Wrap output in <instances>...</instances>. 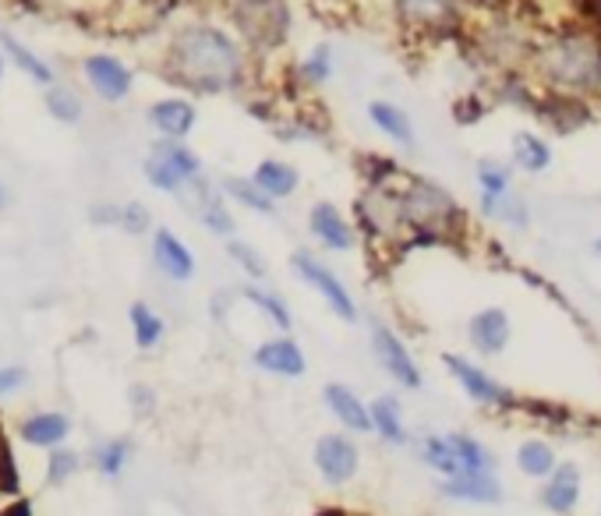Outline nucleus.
<instances>
[{
    "label": "nucleus",
    "instance_id": "b1692460",
    "mask_svg": "<svg viewBox=\"0 0 601 516\" xmlns=\"http://www.w3.org/2000/svg\"><path fill=\"white\" fill-rule=\"evenodd\" d=\"M368 121L379 135H385L404 152L418 149V132H414L410 113L400 103H393V99H368Z\"/></svg>",
    "mask_w": 601,
    "mask_h": 516
},
{
    "label": "nucleus",
    "instance_id": "09e8293b",
    "mask_svg": "<svg viewBox=\"0 0 601 516\" xmlns=\"http://www.w3.org/2000/svg\"><path fill=\"white\" fill-rule=\"evenodd\" d=\"M132 400H135V410L142 414V418H149L152 407H156V393L149 390V385H135V390H132Z\"/></svg>",
    "mask_w": 601,
    "mask_h": 516
},
{
    "label": "nucleus",
    "instance_id": "6e6552de",
    "mask_svg": "<svg viewBox=\"0 0 601 516\" xmlns=\"http://www.w3.org/2000/svg\"><path fill=\"white\" fill-rule=\"evenodd\" d=\"M142 174H146V181L152 184L156 192L184 195L198 177H203V156H198L188 142L160 138L149 149L146 163H142Z\"/></svg>",
    "mask_w": 601,
    "mask_h": 516
},
{
    "label": "nucleus",
    "instance_id": "603ef678",
    "mask_svg": "<svg viewBox=\"0 0 601 516\" xmlns=\"http://www.w3.org/2000/svg\"><path fill=\"white\" fill-rule=\"evenodd\" d=\"M234 300V291H220L217 297H212V319H226V308H231Z\"/></svg>",
    "mask_w": 601,
    "mask_h": 516
},
{
    "label": "nucleus",
    "instance_id": "4c0bfd02",
    "mask_svg": "<svg viewBox=\"0 0 601 516\" xmlns=\"http://www.w3.org/2000/svg\"><path fill=\"white\" fill-rule=\"evenodd\" d=\"M127 322H132V336H135V347H138V351L160 347L163 336H167L163 315L156 311L152 305H146V300H135L132 311H127Z\"/></svg>",
    "mask_w": 601,
    "mask_h": 516
},
{
    "label": "nucleus",
    "instance_id": "4be33fe9",
    "mask_svg": "<svg viewBox=\"0 0 601 516\" xmlns=\"http://www.w3.org/2000/svg\"><path fill=\"white\" fill-rule=\"evenodd\" d=\"M152 262L170 283H188V280H195V269H198L195 251L184 245L170 226L152 231Z\"/></svg>",
    "mask_w": 601,
    "mask_h": 516
},
{
    "label": "nucleus",
    "instance_id": "c9c22d12",
    "mask_svg": "<svg viewBox=\"0 0 601 516\" xmlns=\"http://www.w3.org/2000/svg\"><path fill=\"white\" fill-rule=\"evenodd\" d=\"M220 188H223V195H226V202L248 209V212H255V217H277V206H280V202H273V198H269V195L259 188V184L252 181V174H248V177H223Z\"/></svg>",
    "mask_w": 601,
    "mask_h": 516
},
{
    "label": "nucleus",
    "instance_id": "dca6fc26",
    "mask_svg": "<svg viewBox=\"0 0 601 516\" xmlns=\"http://www.w3.org/2000/svg\"><path fill=\"white\" fill-rule=\"evenodd\" d=\"M252 365L273 379H300L308 371V354L291 333H277L252 351Z\"/></svg>",
    "mask_w": 601,
    "mask_h": 516
},
{
    "label": "nucleus",
    "instance_id": "7c9ffc66",
    "mask_svg": "<svg viewBox=\"0 0 601 516\" xmlns=\"http://www.w3.org/2000/svg\"><path fill=\"white\" fill-rule=\"evenodd\" d=\"M241 297H245L259 315H266V322L273 325L277 333H291L294 329V311L283 294L269 291V286H262V283H248V286H241Z\"/></svg>",
    "mask_w": 601,
    "mask_h": 516
},
{
    "label": "nucleus",
    "instance_id": "bf43d9fd",
    "mask_svg": "<svg viewBox=\"0 0 601 516\" xmlns=\"http://www.w3.org/2000/svg\"><path fill=\"white\" fill-rule=\"evenodd\" d=\"M4 202H8V192H4V188H0V206H4Z\"/></svg>",
    "mask_w": 601,
    "mask_h": 516
},
{
    "label": "nucleus",
    "instance_id": "f03ea898",
    "mask_svg": "<svg viewBox=\"0 0 601 516\" xmlns=\"http://www.w3.org/2000/svg\"><path fill=\"white\" fill-rule=\"evenodd\" d=\"M527 71L541 89L601 103V28L584 22L541 28Z\"/></svg>",
    "mask_w": 601,
    "mask_h": 516
},
{
    "label": "nucleus",
    "instance_id": "473e14b6",
    "mask_svg": "<svg viewBox=\"0 0 601 516\" xmlns=\"http://www.w3.org/2000/svg\"><path fill=\"white\" fill-rule=\"evenodd\" d=\"M68 435H71V421L57 410H42V414H33V418L22 421V439L28 442V446L57 450Z\"/></svg>",
    "mask_w": 601,
    "mask_h": 516
},
{
    "label": "nucleus",
    "instance_id": "13d9d810",
    "mask_svg": "<svg viewBox=\"0 0 601 516\" xmlns=\"http://www.w3.org/2000/svg\"><path fill=\"white\" fill-rule=\"evenodd\" d=\"M594 28H601V0H598V19H594Z\"/></svg>",
    "mask_w": 601,
    "mask_h": 516
},
{
    "label": "nucleus",
    "instance_id": "cd10ccee",
    "mask_svg": "<svg viewBox=\"0 0 601 516\" xmlns=\"http://www.w3.org/2000/svg\"><path fill=\"white\" fill-rule=\"evenodd\" d=\"M252 181L259 184L273 202H287V198H294L300 192V170L287 160H280V156H266V160H259V167L252 170Z\"/></svg>",
    "mask_w": 601,
    "mask_h": 516
},
{
    "label": "nucleus",
    "instance_id": "a211bd4d",
    "mask_svg": "<svg viewBox=\"0 0 601 516\" xmlns=\"http://www.w3.org/2000/svg\"><path fill=\"white\" fill-rule=\"evenodd\" d=\"M510 340H513V319L506 308L489 305V308H478L467 319V343H470V351L481 357L506 354Z\"/></svg>",
    "mask_w": 601,
    "mask_h": 516
},
{
    "label": "nucleus",
    "instance_id": "aec40b11",
    "mask_svg": "<svg viewBox=\"0 0 601 516\" xmlns=\"http://www.w3.org/2000/svg\"><path fill=\"white\" fill-rule=\"evenodd\" d=\"M322 404L329 410V418H333L343 432L351 435H368L371 432V404H365L357 390L343 382H329L322 390Z\"/></svg>",
    "mask_w": 601,
    "mask_h": 516
},
{
    "label": "nucleus",
    "instance_id": "58836bf2",
    "mask_svg": "<svg viewBox=\"0 0 601 516\" xmlns=\"http://www.w3.org/2000/svg\"><path fill=\"white\" fill-rule=\"evenodd\" d=\"M517 414H527L531 421L552 428V432H569V428L580 421V414L574 407L552 404V400H520V410Z\"/></svg>",
    "mask_w": 601,
    "mask_h": 516
},
{
    "label": "nucleus",
    "instance_id": "412c9836",
    "mask_svg": "<svg viewBox=\"0 0 601 516\" xmlns=\"http://www.w3.org/2000/svg\"><path fill=\"white\" fill-rule=\"evenodd\" d=\"M584 495V475L577 464L560 460V467L552 470V478L541 481V506H545L552 516H574Z\"/></svg>",
    "mask_w": 601,
    "mask_h": 516
},
{
    "label": "nucleus",
    "instance_id": "ea45409f",
    "mask_svg": "<svg viewBox=\"0 0 601 516\" xmlns=\"http://www.w3.org/2000/svg\"><path fill=\"white\" fill-rule=\"evenodd\" d=\"M42 107H47L50 118L61 121V124H78L85 118L82 96L75 89H68V85H50L47 96H42Z\"/></svg>",
    "mask_w": 601,
    "mask_h": 516
},
{
    "label": "nucleus",
    "instance_id": "5701e85b",
    "mask_svg": "<svg viewBox=\"0 0 601 516\" xmlns=\"http://www.w3.org/2000/svg\"><path fill=\"white\" fill-rule=\"evenodd\" d=\"M439 492H442V499H450V503H464V506H499L506 499L499 475H456V478H442L439 481Z\"/></svg>",
    "mask_w": 601,
    "mask_h": 516
},
{
    "label": "nucleus",
    "instance_id": "f8f14e48",
    "mask_svg": "<svg viewBox=\"0 0 601 516\" xmlns=\"http://www.w3.org/2000/svg\"><path fill=\"white\" fill-rule=\"evenodd\" d=\"M311 464H315V475H319L329 489H343V484H351L357 478V470H361V446H357L351 432H326L315 442Z\"/></svg>",
    "mask_w": 601,
    "mask_h": 516
},
{
    "label": "nucleus",
    "instance_id": "f704fd0d",
    "mask_svg": "<svg viewBox=\"0 0 601 516\" xmlns=\"http://www.w3.org/2000/svg\"><path fill=\"white\" fill-rule=\"evenodd\" d=\"M414 453H418V460L432 470V475H439V481L461 475V464H456V450H453L450 435H421L418 442H414Z\"/></svg>",
    "mask_w": 601,
    "mask_h": 516
},
{
    "label": "nucleus",
    "instance_id": "2eb2a0df",
    "mask_svg": "<svg viewBox=\"0 0 601 516\" xmlns=\"http://www.w3.org/2000/svg\"><path fill=\"white\" fill-rule=\"evenodd\" d=\"M308 234L315 237V245L322 251H333V255H347L357 248V226L354 220L343 212L336 202H315L308 209Z\"/></svg>",
    "mask_w": 601,
    "mask_h": 516
},
{
    "label": "nucleus",
    "instance_id": "a18cd8bd",
    "mask_svg": "<svg viewBox=\"0 0 601 516\" xmlns=\"http://www.w3.org/2000/svg\"><path fill=\"white\" fill-rule=\"evenodd\" d=\"M121 226L127 234H149L152 231V212L142 206V202H127V206H121Z\"/></svg>",
    "mask_w": 601,
    "mask_h": 516
},
{
    "label": "nucleus",
    "instance_id": "5fc2aeb1",
    "mask_svg": "<svg viewBox=\"0 0 601 516\" xmlns=\"http://www.w3.org/2000/svg\"><path fill=\"white\" fill-rule=\"evenodd\" d=\"M0 516H33V506H28L25 499H19V503H11L4 513H0Z\"/></svg>",
    "mask_w": 601,
    "mask_h": 516
},
{
    "label": "nucleus",
    "instance_id": "4d7b16f0",
    "mask_svg": "<svg viewBox=\"0 0 601 516\" xmlns=\"http://www.w3.org/2000/svg\"><path fill=\"white\" fill-rule=\"evenodd\" d=\"M591 255H594V258H601V234L591 241Z\"/></svg>",
    "mask_w": 601,
    "mask_h": 516
},
{
    "label": "nucleus",
    "instance_id": "864d4df0",
    "mask_svg": "<svg viewBox=\"0 0 601 516\" xmlns=\"http://www.w3.org/2000/svg\"><path fill=\"white\" fill-rule=\"evenodd\" d=\"M467 4H470V8L478 4V8H485L489 14H495V11H503V8L510 4V0H467Z\"/></svg>",
    "mask_w": 601,
    "mask_h": 516
},
{
    "label": "nucleus",
    "instance_id": "f257e3e1",
    "mask_svg": "<svg viewBox=\"0 0 601 516\" xmlns=\"http://www.w3.org/2000/svg\"><path fill=\"white\" fill-rule=\"evenodd\" d=\"M259 67L231 25L220 22H184L163 50V78L184 96H245L259 82Z\"/></svg>",
    "mask_w": 601,
    "mask_h": 516
},
{
    "label": "nucleus",
    "instance_id": "9b49d317",
    "mask_svg": "<svg viewBox=\"0 0 601 516\" xmlns=\"http://www.w3.org/2000/svg\"><path fill=\"white\" fill-rule=\"evenodd\" d=\"M368 347H371V357L379 361V368L390 376L400 390H421L425 385V376H421V365L418 357L410 354L407 340L396 333L393 325H385L379 319H371V329H368Z\"/></svg>",
    "mask_w": 601,
    "mask_h": 516
},
{
    "label": "nucleus",
    "instance_id": "bb28decb",
    "mask_svg": "<svg viewBox=\"0 0 601 516\" xmlns=\"http://www.w3.org/2000/svg\"><path fill=\"white\" fill-rule=\"evenodd\" d=\"M555 152H552V142L535 132V127H524V132H517L510 138V163L513 170H520V174H545V170L552 167Z\"/></svg>",
    "mask_w": 601,
    "mask_h": 516
},
{
    "label": "nucleus",
    "instance_id": "49530a36",
    "mask_svg": "<svg viewBox=\"0 0 601 516\" xmlns=\"http://www.w3.org/2000/svg\"><path fill=\"white\" fill-rule=\"evenodd\" d=\"M78 470V456L71 453V450H53L50 456V464H47V481L50 484H64L71 475Z\"/></svg>",
    "mask_w": 601,
    "mask_h": 516
},
{
    "label": "nucleus",
    "instance_id": "3c124183",
    "mask_svg": "<svg viewBox=\"0 0 601 516\" xmlns=\"http://www.w3.org/2000/svg\"><path fill=\"white\" fill-rule=\"evenodd\" d=\"M22 382H25V371L22 368H0V393L19 390Z\"/></svg>",
    "mask_w": 601,
    "mask_h": 516
},
{
    "label": "nucleus",
    "instance_id": "0eeeda50",
    "mask_svg": "<svg viewBox=\"0 0 601 516\" xmlns=\"http://www.w3.org/2000/svg\"><path fill=\"white\" fill-rule=\"evenodd\" d=\"M351 220L357 226V237L371 251L396 258L400 241L407 237L404 209H400V184H393V188H361L354 195Z\"/></svg>",
    "mask_w": 601,
    "mask_h": 516
},
{
    "label": "nucleus",
    "instance_id": "680f3d73",
    "mask_svg": "<svg viewBox=\"0 0 601 516\" xmlns=\"http://www.w3.org/2000/svg\"><path fill=\"white\" fill-rule=\"evenodd\" d=\"M118 4H127V0H118Z\"/></svg>",
    "mask_w": 601,
    "mask_h": 516
},
{
    "label": "nucleus",
    "instance_id": "39448f33",
    "mask_svg": "<svg viewBox=\"0 0 601 516\" xmlns=\"http://www.w3.org/2000/svg\"><path fill=\"white\" fill-rule=\"evenodd\" d=\"M226 25L255 61H273L294 39L291 0H226Z\"/></svg>",
    "mask_w": 601,
    "mask_h": 516
},
{
    "label": "nucleus",
    "instance_id": "393cba45",
    "mask_svg": "<svg viewBox=\"0 0 601 516\" xmlns=\"http://www.w3.org/2000/svg\"><path fill=\"white\" fill-rule=\"evenodd\" d=\"M475 184H478V212L489 220V212L503 202L510 192H517L513 188V163L485 156V160L475 163Z\"/></svg>",
    "mask_w": 601,
    "mask_h": 516
},
{
    "label": "nucleus",
    "instance_id": "a878e982",
    "mask_svg": "<svg viewBox=\"0 0 601 516\" xmlns=\"http://www.w3.org/2000/svg\"><path fill=\"white\" fill-rule=\"evenodd\" d=\"M371 432H376V435L385 442V446H393V450L414 446L410 428H407V418H404V404H400V396L382 393V396L371 400Z\"/></svg>",
    "mask_w": 601,
    "mask_h": 516
},
{
    "label": "nucleus",
    "instance_id": "79ce46f5",
    "mask_svg": "<svg viewBox=\"0 0 601 516\" xmlns=\"http://www.w3.org/2000/svg\"><path fill=\"white\" fill-rule=\"evenodd\" d=\"M489 220L510 226V231H527V226H531V206H527V198L520 192H510L503 202L489 212Z\"/></svg>",
    "mask_w": 601,
    "mask_h": 516
},
{
    "label": "nucleus",
    "instance_id": "20e7f679",
    "mask_svg": "<svg viewBox=\"0 0 601 516\" xmlns=\"http://www.w3.org/2000/svg\"><path fill=\"white\" fill-rule=\"evenodd\" d=\"M538 28H531L517 14L495 11L485 22L470 28V39L464 42V53L470 64H478L485 75H506V71H527L535 57Z\"/></svg>",
    "mask_w": 601,
    "mask_h": 516
},
{
    "label": "nucleus",
    "instance_id": "de8ad7c7",
    "mask_svg": "<svg viewBox=\"0 0 601 516\" xmlns=\"http://www.w3.org/2000/svg\"><path fill=\"white\" fill-rule=\"evenodd\" d=\"M0 495H19V467L4 439H0Z\"/></svg>",
    "mask_w": 601,
    "mask_h": 516
},
{
    "label": "nucleus",
    "instance_id": "c85d7f7f",
    "mask_svg": "<svg viewBox=\"0 0 601 516\" xmlns=\"http://www.w3.org/2000/svg\"><path fill=\"white\" fill-rule=\"evenodd\" d=\"M0 47H4L8 61L22 71L25 78H33L36 85H42V89H50V85H57V71L53 64L47 61V57H39L36 50H28L25 42L14 36V33H0Z\"/></svg>",
    "mask_w": 601,
    "mask_h": 516
},
{
    "label": "nucleus",
    "instance_id": "1a4fd4ad",
    "mask_svg": "<svg viewBox=\"0 0 601 516\" xmlns=\"http://www.w3.org/2000/svg\"><path fill=\"white\" fill-rule=\"evenodd\" d=\"M442 368L450 371V379H456V385L464 390V396L470 400L475 407L481 410H495V414H517L520 410V400L510 390V385H503L485 365L470 361V357L464 354H442Z\"/></svg>",
    "mask_w": 601,
    "mask_h": 516
},
{
    "label": "nucleus",
    "instance_id": "e433bc0d",
    "mask_svg": "<svg viewBox=\"0 0 601 516\" xmlns=\"http://www.w3.org/2000/svg\"><path fill=\"white\" fill-rule=\"evenodd\" d=\"M326 135V124L308 110H283V118L273 124V138L283 146H294V142H319Z\"/></svg>",
    "mask_w": 601,
    "mask_h": 516
},
{
    "label": "nucleus",
    "instance_id": "ddd939ff",
    "mask_svg": "<svg viewBox=\"0 0 601 516\" xmlns=\"http://www.w3.org/2000/svg\"><path fill=\"white\" fill-rule=\"evenodd\" d=\"M531 118L545 127V132L569 138V135L584 132V127L594 121V103H588V99H577V96H563V93L541 89L538 107H535Z\"/></svg>",
    "mask_w": 601,
    "mask_h": 516
},
{
    "label": "nucleus",
    "instance_id": "7ed1b4c3",
    "mask_svg": "<svg viewBox=\"0 0 601 516\" xmlns=\"http://www.w3.org/2000/svg\"><path fill=\"white\" fill-rule=\"evenodd\" d=\"M400 209H404L407 237L400 241L396 258L410 251H432V248H461L470 237V212L450 188L439 181L407 174L400 181Z\"/></svg>",
    "mask_w": 601,
    "mask_h": 516
},
{
    "label": "nucleus",
    "instance_id": "6ab92c4d",
    "mask_svg": "<svg viewBox=\"0 0 601 516\" xmlns=\"http://www.w3.org/2000/svg\"><path fill=\"white\" fill-rule=\"evenodd\" d=\"M336 75V53L329 42H315V47L294 61V67L287 71L291 78V99H305L311 93H319L322 85H329V78Z\"/></svg>",
    "mask_w": 601,
    "mask_h": 516
},
{
    "label": "nucleus",
    "instance_id": "6e6d98bb",
    "mask_svg": "<svg viewBox=\"0 0 601 516\" xmlns=\"http://www.w3.org/2000/svg\"><path fill=\"white\" fill-rule=\"evenodd\" d=\"M311 516H354V513H347L343 506H319Z\"/></svg>",
    "mask_w": 601,
    "mask_h": 516
},
{
    "label": "nucleus",
    "instance_id": "f3484780",
    "mask_svg": "<svg viewBox=\"0 0 601 516\" xmlns=\"http://www.w3.org/2000/svg\"><path fill=\"white\" fill-rule=\"evenodd\" d=\"M146 121L149 127L160 138H170V142H188V135L195 132L198 124V107L192 96H160L152 99L149 110H146Z\"/></svg>",
    "mask_w": 601,
    "mask_h": 516
},
{
    "label": "nucleus",
    "instance_id": "c03bdc74",
    "mask_svg": "<svg viewBox=\"0 0 601 516\" xmlns=\"http://www.w3.org/2000/svg\"><path fill=\"white\" fill-rule=\"evenodd\" d=\"M127 460H132V442L127 439H110L96 450V467H99V475H107V478H121Z\"/></svg>",
    "mask_w": 601,
    "mask_h": 516
},
{
    "label": "nucleus",
    "instance_id": "72a5a7b5",
    "mask_svg": "<svg viewBox=\"0 0 601 516\" xmlns=\"http://www.w3.org/2000/svg\"><path fill=\"white\" fill-rule=\"evenodd\" d=\"M450 442L456 450V464H461V475H495L499 460L495 453L485 446L481 439L467 435V432H450Z\"/></svg>",
    "mask_w": 601,
    "mask_h": 516
},
{
    "label": "nucleus",
    "instance_id": "8fccbe9b",
    "mask_svg": "<svg viewBox=\"0 0 601 516\" xmlns=\"http://www.w3.org/2000/svg\"><path fill=\"white\" fill-rule=\"evenodd\" d=\"M93 223L121 226V206H96V209H93Z\"/></svg>",
    "mask_w": 601,
    "mask_h": 516
},
{
    "label": "nucleus",
    "instance_id": "2f4dec72",
    "mask_svg": "<svg viewBox=\"0 0 601 516\" xmlns=\"http://www.w3.org/2000/svg\"><path fill=\"white\" fill-rule=\"evenodd\" d=\"M560 467V453H555V446L549 439H524L520 446H517V470L524 478H531V481H545L552 478V470Z\"/></svg>",
    "mask_w": 601,
    "mask_h": 516
},
{
    "label": "nucleus",
    "instance_id": "423d86ee",
    "mask_svg": "<svg viewBox=\"0 0 601 516\" xmlns=\"http://www.w3.org/2000/svg\"><path fill=\"white\" fill-rule=\"evenodd\" d=\"M396 33L410 42H456L470 39V4L467 0H390Z\"/></svg>",
    "mask_w": 601,
    "mask_h": 516
},
{
    "label": "nucleus",
    "instance_id": "a19ab883",
    "mask_svg": "<svg viewBox=\"0 0 601 516\" xmlns=\"http://www.w3.org/2000/svg\"><path fill=\"white\" fill-rule=\"evenodd\" d=\"M226 255H231V262L245 272L248 283H262L269 277V262L266 255L252 245V241H241V237H231L226 241Z\"/></svg>",
    "mask_w": 601,
    "mask_h": 516
},
{
    "label": "nucleus",
    "instance_id": "c756f323",
    "mask_svg": "<svg viewBox=\"0 0 601 516\" xmlns=\"http://www.w3.org/2000/svg\"><path fill=\"white\" fill-rule=\"evenodd\" d=\"M354 170H357V177H361V188H393V184L407 177L404 163L385 152H357Z\"/></svg>",
    "mask_w": 601,
    "mask_h": 516
},
{
    "label": "nucleus",
    "instance_id": "052dcab7",
    "mask_svg": "<svg viewBox=\"0 0 601 516\" xmlns=\"http://www.w3.org/2000/svg\"><path fill=\"white\" fill-rule=\"evenodd\" d=\"M0 75H4V53H0Z\"/></svg>",
    "mask_w": 601,
    "mask_h": 516
},
{
    "label": "nucleus",
    "instance_id": "9d476101",
    "mask_svg": "<svg viewBox=\"0 0 601 516\" xmlns=\"http://www.w3.org/2000/svg\"><path fill=\"white\" fill-rule=\"evenodd\" d=\"M291 269H294V277L308 286V291H315V294L322 297V305H326L329 311H333L340 322L354 325L357 319H361V308H357V300H354V294L347 291V283H343V277H336V272L329 269L315 251L297 248L294 258H291Z\"/></svg>",
    "mask_w": 601,
    "mask_h": 516
},
{
    "label": "nucleus",
    "instance_id": "37998d69",
    "mask_svg": "<svg viewBox=\"0 0 601 516\" xmlns=\"http://www.w3.org/2000/svg\"><path fill=\"white\" fill-rule=\"evenodd\" d=\"M492 107H495V103H492L489 89H470V93H464V96H456V103H453V121L464 124V127H470V124H478Z\"/></svg>",
    "mask_w": 601,
    "mask_h": 516
},
{
    "label": "nucleus",
    "instance_id": "4468645a",
    "mask_svg": "<svg viewBox=\"0 0 601 516\" xmlns=\"http://www.w3.org/2000/svg\"><path fill=\"white\" fill-rule=\"evenodd\" d=\"M82 78L103 103H124L135 93V71L113 53H89L82 61Z\"/></svg>",
    "mask_w": 601,
    "mask_h": 516
}]
</instances>
